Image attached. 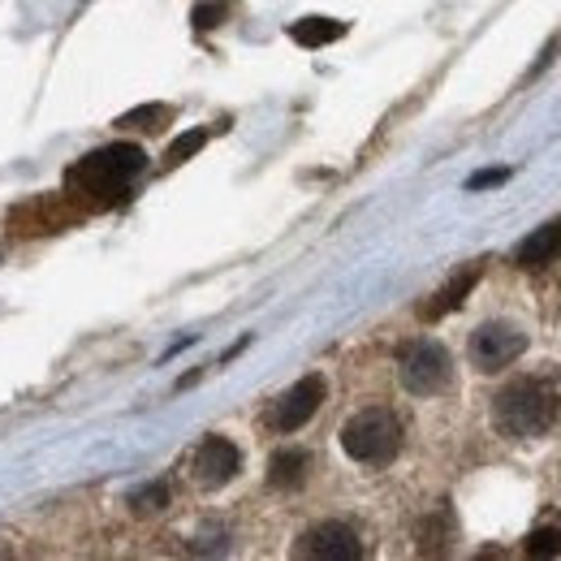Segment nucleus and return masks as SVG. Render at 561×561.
I'll return each mask as SVG.
<instances>
[{
  "instance_id": "obj_1",
  "label": "nucleus",
  "mask_w": 561,
  "mask_h": 561,
  "mask_svg": "<svg viewBox=\"0 0 561 561\" xmlns=\"http://www.w3.org/2000/svg\"><path fill=\"white\" fill-rule=\"evenodd\" d=\"M561 411V385L553 376H518L492 398V423L501 436H545Z\"/></svg>"
},
{
  "instance_id": "obj_2",
  "label": "nucleus",
  "mask_w": 561,
  "mask_h": 561,
  "mask_svg": "<svg viewBox=\"0 0 561 561\" xmlns=\"http://www.w3.org/2000/svg\"><path fill=\"white\" fill-rule=\"evenodd\" d=\"M142 164H147L142 147H135V142H113V147H100V151L82 156L70 173H66V186H70V195H78V199H91L95 208H108V204H117L126 195V186L139 178Z\"/></svg>"
},
{
  "instance_id": "obj_3",
  "label": "nucleus",
  "mask_w": 561,
  "mask_h": 561,
  "mask_svg": "<svg viewBox=\"0 0 561 561\" xmlns=\"http://www.w3.org/2000/svg\"><path fill=\"white\" fill-rule=\"evenodd\" d=\"M342 449L363 467H389L402 454V420L389 407H371L358 411L346 427H342Z\"/></svg>"
},
{
  "instance_id": "obj_4",
  "label": "nucleus",
  "mask_w": 561,
  "mask_h": 561,
  "mask_svg": "<svg viewBox=\"0 0 561 561\" xmlns=\"http://www.w3.org/2000/svg\"><path fill=\"white\" fill-rule=\"evenodd\" d=\"M398 376L415 398H436L454 385V363L440 342H411L398 354Z\"/></svg>"
},
{
  "instance_id": "obj_5",
  "label": "nucleus",
  "mask_w": 561,
  "mask_h": 561,
  "mask_svg": "<svg viewBox=\"0 0 561 561\" xmlns=\"http://www.w3.org/2000/svg\"><path fill=\"white\" fill-rule=\"evenodd\" d=\"M324 393H329L324 376H302L294 389H285L277 402H273L268 423H273L277 432H298L302 423H307L316 411H320V407H324Z\"/></svg>"
},
{
  "instance_id": "obj_6",
  "label": "nucleus",
  "mask_w": 561,
  "mask_h": 561,
  "mask_svg": "<svg viewBox=\"0 0 561 561\" xmlns=\"http://www.w3.org/2000/svg\"><path fill=\"white\" fill-rule=\"evenodd\" d=\"M527 351V333L514 324H484L471 333V363L480 371H501Z\"/></svg>"
},
{
  "instance_id": "obj_7",
  "label": "nucleus",
  "mask_w": 561,
  "mask_h": 561,
  "mask_svg": "<svg viewBox=\"0 0 561 561\" xmlns=\"http://www.w3.org/2000/svg\"><path fill=\"white\" fill-rule=\"evenodd\" d=\"M294 553L316 561H354L363 558V540L351 523H320L294 545Z\"/></svg>"
},
{
  "instance_id": "obj_8",
  "label": "nucleus",
  "mask_w": 561,
  "mask_h": 561,
  "mask_svg": "<svg viewBox=\"0 0 561 561\" xmlns=\"http://www.w3.org/2000/svg\"><path fill=\"white\" fill-rule=\"evenodd\" d=\"M238 471H242V454H238L233 440L208 436V440L195 449V480H199L204 489H225Z\"/></svg>"
},
{
  "instance_id": "obj_9",
  "label": "nucleus",
  "mask_w": 561,
  "mask_h": 561,
  "mask_svg": "<svg viewBox=\"0 0 561 561\" xmlns=\"http://www.w3.org/2000/svg\"><path fill=\"white\" fill-rule=\"evenodd\" d=\"M561 260V225H540L531 238H523L518 247H514V264L518 268H545V264H553Z\"/></svg>"
},
{
  "instance_id": "obj_10",
  "label": "nucleus",
  "mask_w": 561,
  "mask_h": 561,
  "mask_svg": "<svg viewBox=\"0 0 561 561\" xmlns=\"http://www.w3.org/2000/svg\"><path fill=\"white\" fill-rule=\"evenodd\" d=\"M476 280H480V264H471V268L454 273L445 289H436V294H432V302H423L420 316H423V320H440V316H449L454 307H462V298L476 289Z\"/></svg>"
},
{
  "instance_id": "obj_11",
  "label": "nucleus",
  "mask_w": 561,
  "mask_h": 561,
  "mask_svg": "<svg viewBox=\"0 0 561 561\" xmlns=\"http://www.w3.org/2000/svg\"><path fill=\"white\" fill-rule=\"evenodd\" d=\"M307 471H311V454L307 449H280V454H273V462H268V484L289 492L307 480Z\"/></svg>"
},
{
  "instance_id": "obj_12",
  "label": "nucleus",
  "mask_w": 561,
  "mask_h": 561,
  "mask_svg": "<svg viewBox=\"0 0 561 561\" xmlns=\"http://www.w3.org/2000/svg\"><path fill=\"white\" fill-rule=\"evenodd\" d=\"M342 35H346V22H337V18H298L289 26V39L302 44V48H324Z\"/></svg>"
},
{
  "instance_id": "obj_13",
  "label": "nucleus",
  "mask_w": 561,
  "mask_h": 561,
  "mask_svg": "<svg viewBox=\"0 0 561 561\" xmlns=\"http://www.w3.org/2000/svg\"><path fill=\"white\" fill-rule=\"evenodd\" d=\"M449 536H454V518H449V510H436L432 518H423L420 549L423 553H440V549H449Z\"/></svg>"
},
{
  "instance_id": "obj_14",
  "label": "nucleus",
  "mask_w": 561,
  "mask_h": 561,
  "mask_svg": "<svg viewBox=\"0 0 561 561\" xmlns=\"http://www.w3.org/2000/svg\"><path fill=\"white\" fill-rule=\"evenodd\" d=\"M523 549H527V558H558L561 553V531L549 523V527H536L527 540H523Z\"/></svg>"
},
{
  "instance_id": "obj_15",
  "label": "nucleus",
  "mask_w": 561,
  "mask_h": 561,
  "mask_svg": "<svg viewBox=\"0 0 561 561\" xmlns=\"http://www.w3.org/2000/svg\"><path fill=\"white\" fill-rule=\"evenodd\" d=\"M169 505V484H142L130 492V510L135 514H160Z\"/></svg>"
},
{
  "instance_id": "obj_16",
  "label": "nucleus",
  "mask_w": 561,
  "mask_h": 561,
  "mask_svg": "<svg viewBox=\"0 0 561 561\" xmlns=\"http://www.w3.org/2000/svg\"><path fill=\"white\" fill-rule=\"evenodd\" d=\"M169 117H173V113H169L164 104H147V108H135V113H126L117 126H130V130H160Z\"/></svg>"
},
{
  "instance_id": "obj_17",
  "label": "nucleus",
  "mask_w": 561,
  "mask_h": 561,
  "mask_svg": "<svg viewBox=\"0 0 561 561\" xmlns=\"http://www.w3.org/2000/svg\"><path fill=\"white\" fill-rule=\"evenodd\" d=\"M204 142H208V130H191V135H182V139L164 151V164H182V160H191Z\"/></svg>"
},
{
  "instance_id": "obj_18",
  "label": "nucleus",
  "mask_w": 561,
  "mask_h": 561,
  "mask_svg": "<svg viewBox=\"0 0 561 561\" xmlns=\"http://www.w3.org/2000/svg\"><path fill=\"white\" fill-rule=\"evenodd\" d=\"M225 9H229L225 0H208V4H199V9H195V26H199V31H211V26L225 18Z\"/></svg>"
},
{
  "instance_id": "obj_19",
  "label": "nucleus",
  "mask_w": 561,
  "mask_h": 561,
  "mask_svg": "<svg viewBox=\"0 0 561 561\" xmlns=\"http://www.w3.org/2000/svg\"><path fill=\"white\" fill-rule=\"evenodd\" d=\"M510 178V169H484L476 178H467V191H489V186H501Z\"/></svg>"
}]
</instances>
